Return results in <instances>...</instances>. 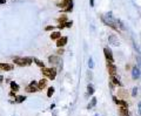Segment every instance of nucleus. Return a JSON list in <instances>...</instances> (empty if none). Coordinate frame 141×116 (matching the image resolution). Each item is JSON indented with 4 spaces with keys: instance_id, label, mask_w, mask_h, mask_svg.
<instances>
[{
    "instance_id": "f257e3e1",
    "label": "nucleus",
    "mask_w": 141,
    "mask_h": 116,
    "mask_svg": "<svg viewBox=\"0 0 141 116\" xmlns=\"http://www.w3.org/2000/svg\"><path fill=\"white\" fill-rule=\"evenodd\" d=\"M101 20H102V22L106 26H108V27L113 28L114 31H119V28H118V19L117 18H114L113 13L112 12H107L105 15H101Z\"/></svg>"
},
{
    "instance_id": "f03ea898",
    "label": "nucleus",
    "mask_w": 141,
    "mask_h": 116,
    "mask_svg": "<svg viewBox=\"0 0 141 116\" xmlns=\"http://www.w3.org/2000/svg\"><path fill=\"white\" fill-rule=\"evenodd\" d=\"M12 61H13L14 65L19 66V67H28V66L32 65V62H33V58H30V56H25V58L13 56Z\"/></svg>"
},
{
    "instance_id": "7ed1b4c3",
    "label": "nucleus",
    "mask_w": 141,
    "mask_h": 116,
    "mask_svg": "<svg viewBox=\"0 0 141 116\" xmlns=\"http://www.w3.org/2000/svg\"><path fill=\"white\" fill-rule=\"evenodd\" d=\"M41 73H42V75L45 76L46 79H48V80H54L57 78L58 70L54 67H48V68L45 67V68H41Z\"/></svg>"
},
{
    "instance_id": "20e7f679",
    "label": "nucleus",
    "mask_w": 141,
    "mask_h": 116,
    "mask_svg": "<svg viewBox=\"0 0 141 116\" xmlns=\"http://www.w3.org/2000/svg\"><path fill=\"white\" fill-rule=\"evenodd\" d=\"M103 55H105V59H106L107 62H110V63H114V56L113 53L108 47L103 48Z\"/></svg>"
},
{
    "instance_id": "39448f33",
    "label": "nucleus",
    "mask_w": 141,
    "mask_h": 116,
    "mask_svg": "<svg viewBox=\"0 0 141 116\" xmlns=\"http://www.w3.org/2000/svg\"><path fill=\"white\" fill-rule=\"evenodd\" d=\"M26 92L27 93H37L39 92V89H38V82L37 81H33L30 82V85L26 87Z\"/></svg>"
},
{
    "instance_id": "423d86ee",
    "label": "nucleus",
    "mask_w": 141,
    "mask_h": 116,
    "mask_svg": "<svg viewBox=\"0 0 141 116\" xmlns=\"http://www.w3.org/2000/svg\"><path fill=\"white\" fill-rule=\"evenodd\" d=\"M106 68H107V70H108V74H109V76L117 75V73H118V68H117V66L114 65V63H110V62H107V63H106Z\"/></svg>"
},
{
    "instance_id": "0eeeda50",
    "label": "nucleus",
    "mask_w": 141,
    "mask_h": 116,
    "mask_svg": "<svg viewBox=\"0 0 141 116\" xmlns=\"http://www.w3.org/2000/svg\"><path fill=\"white\" fill-rule=\"evenodd\" d=\"M67 42H68V38L67 36H61L60 39H58L55 41V45H57L58 48H64L67 45Z\"/></svg>"
},
{
    "instance_id": "6e6552de",
    "label": "nucleus",
    "mask_w": 141,
    "mask_h": 116,
    "mask_svg": "<svg viewBox=\"0 0 141 116\" xmlns=\"http://www.w3.org/2000/svg\"><path fill=\"white\" fill-rule=\"evenodd\" d=\"M13 69H14V65L0 62V70H1V72H11V70H13Z\"/></svg>"
},
{
    "instance_id": "1a4fd4ad",
    "label": "nucleus",
    "mask_w": 141,
    "mask_h": 116,
    "mask_svg": "<svg viewBox=\"0 0 141 116\" xmlns=\"http://www.w3.org/2000/svg\"><path fill=\"white\" fill-rule=\"evenodd\" d=\"M140 76H141V69L139 68L138 66H134L133 69H132V79L133 80H138V79H140Z\"/></svg>"
},
{
    "instance_id": "9d476101",
    "label": "nucleus",
    "mask_w": 141,
    "mask_h": 116,
    "mask_svg": "<svg viewBox=\"0 0 141 116\" xmlns=\"http://www.w3.org/2000/svg\"><path fill=\"white\" fill-rule=\"evenodd\" d=\"M108 44L114 46V47H118V46L120 45V42H119V40H118V38L115 35L110 34V35H108Z\"/></svg>"
},
{
    "instance_id": "9b49d317",
    "label": "nucleus",
    "mask_w": 141,
    "mask_h": 116,
    "mask_svg": "<svg viewBox=\"0 0 141 116\" xmlns=\"http://www.w3.org/2000/svg\"><path fill=\"white\" fill-rule=\"evenodd\" d=\"M113 101H114V103H115L117 106L128 108V103H127V101H125V100H120V99H118L117 96H113Z\"/></svg>"
},
{
    "instance_id": "f8f14e48",
    "label": "nucleus",
    "mask_w": 141,
    "mask_h": 116,
    "mask_svg": "<svg viewBox=\"0 0 141 116\" xmlns=\"http://www.w3.org/2000/svg\"><path fill=\"white\" fill-rule=\"evenodd\" d=\"M48 62H49L51 66L53 67V66L58 65L59 62H60V58H59L58 55H49V56H48Z\"/></svg>"
},
{
    "instance_id": "ddd939ff",
    "label": "nucleus",
    "mask_w": 141,
    "mask_h": 116,
    "mask_svg": "<svg viewBox=\"0 0 141 116\" xmlns=\"http://www.w3.org/2000/svg\"><path fill=\"white\" fill-rule=\"evenodd\" d=\"M46 87H47V79L42 78L41 80H39L38 81V89L39 90H42V89H45Z\"/></svg>"
},
{
    "instance_id": "4468645a",
    "label": "nucleus",
    "mask_w": 141,
    "mask_h": 116,
    "mask_svg": "<svg viewBox=\"0 0 141 116\" xmlns=\"http://www.w3.org/2000/svg\"><path fill=\"white\" fill-rule=\"evenodd\" d=\"M109 80H110V82H112V83H114V86H118V87H122V83H121L120 80H119V79H118L115 75L109 76Z\"/></svg>"
},
{
    "instance_id": "2eb2a0df",
    "label": "nucleus",
    "mask_w": 141,
    "mask_h": 116,
    "mask_svg": "<svg viewBox=\"0 0 141 116\" xmlns=\"http://www.w3.org/2000/svg\"><path fill=\"white\" fill-rule=\"evenodd\" d=\"M61 38V32L60 31H54V32H52V34H51V40H54L57 41L58 39Z\"/></svg>"
},
{
    "instance_id": "dca6fc26",
    "label": "nucleus",
    "mask_w": 141,
    "mask_h": 116,
    "mask_svg": "<svg viewBox=\"0 0 141 116\" xmlns=\"http://www.w3.org/2000/svg\"><path fill=\"white\" fill-rule=\"evenodd\" d=\"M71 3H73V0H62L61 3L57 4V6H58V7H61L62 10H64V8H66V7L68 6Z\"/></svg>"
},
{
    "instance_id": "f3484780",
    "label": "nucleus",
    "mask_w": 141,
    "mask_h": 116,
    "mask_svg": "<svg viewBox=\"0 0 141 116\" xmlns=\"http://www.w3.org/2000/svg\"><path fill=\"white\" fill-rule=\"evenodd\" d=\"M119 114H120V116H131L128 108H125V107H119Z\"/></svg>"
},
{
    "instance_id": "a211bd4d",
    "label": "nucleus",
    "mask_w": 141,
    "mask_h": 116,
    "mask_svg": "<svg viewBox=\"0 0 141 116\" xmlns=\"http://www.w3.org/2000/svg\"><path fill=\"white\" fill-rule=\"evenodd\" d=\"M10 87H11V90H13V92H19V89H20V87H19V85H18L15 81H11L10 82Z\"/></svg>"
},
{
    "instance_id": "6ab92c4d",
    "label": "nucleus",
    "mask_w": 141,
    "mask_h": 116,
    "mask_svg": "<svg viewBox=\"0 0 141 116\" xmlns=\"http://www.w3.org/2000/svg\"><path fill=\"white\" fill-rule=\"evenodd\" d=\"M33 62H34L38 67H40V68H45V63H44V61L39 60L38 58H33Z\"/></svg>"
},
{
    "instance_id": "aec40b11",
    "label": "nucleus",
    "mask_w": 141,
    "mask_h": 116,
    "mask_svg": "<svg viewBox=\"0 0 141 116\" xmlns=\"http://www.w3.org/2000/svg\"><path fill=\"white\" fill-rule=\"evenodd\" d=\"M66 21H68V18H67L66 14H61V15L58 18V24H65Z\"/></svg>"
},
{
    "instance_id": "412c9836",
    "label": "nucleus",
    "mask_w": 141,
    "mask_h": 116,
    "mask_svg": "<svg viewBox=\"0 0 141 116\" xmlns=\"http://www.w3.org/2000/svg\"><path fill=\"white\" fill-rule=\"evenodd\" d=\"M26 100V96L24 95H17V97L14 99V102L15 103H22Z\"/></svg>"
},
{
    "instance_id": "4be33fe9",
    "label": "nucleus",
    "mask_w": 141,
    "mask_h": 116,
    "mask_svg": "<svg viewBox=\"0 0 141 116\" xmlns=\"http://www.w3.org/2000/svg\"><path fill=\"white\" fill-rule=\"evenodd\" d=\"M96 106V97H92V100H91L90 104L87 106V109H92L93 107Z\"/></svg>"
},
{
    "instance_id": "5701e85b",
    "label": "nucleus",
    "mask_w": 141,
    "mask_h": 116,
    "mask_svg": "<svg viewBox=\"0 0 141 116\" xmlns=\"http://www.w3.org/2000/svg\"><path fill=\"white\" fill-rule=\"evenodd\" d=\"M87 94L88 95H93L94 94V87L92 83H90V85L87 86Z\"/></svg>"
},
{
    "instance_id": "b1692460",
    "label": "nucleus",
    "mask_w": 141,
    "mask_h": 116,
    "mask_svg": "<svg viewBox=\"0 0 141 116\" xmlns=\"http://www.w3.org/2000/svg\"><path fill=\"white\" fill-rule=\"evenodd\" d=\"M54 92H55L54 87H48V89H47V97H52V95L54 94Z\"/></svg>"
},
{
    "instance_id": "393cba45",
    "label": "nucleus",
    "mask_w": 141,
    "mask_h": 116,
    "mask_svg": "<svg viewBox=\"0 0 141 116\" xmlns=\"http://www.w3.org/2000/svg\"><path fill=\"white\" fill-rule=\"evenodd\" d=\"M88 67H90V69L94 68V61L92 58H90V60H88Z\"/></svg>"
},
{
    "instance_id": "a878e982",
    "label": "nucleus",
    "mask_w": 141,
    "mask_h": 116,
    "mask_svg": "<svg viewBox=\"0 0 141 116\" xmlns=\"http://www.w3.org/2000/svg\"><path fill=\"white\" fill-rule=\"evenodd\" d=\"M53 29H55V26H53V25H49V26H46V27H45V31L46 32L53 31Z\"/></svg>"
},
{
    "instance_id": "bb28decb",
    "label": "nucleus",
    "mask_w": 141,
    "mask_h": 116,
    "mask_svg": "<svg viewBox=\"0 0 141 116\" xmlns=\"http://www.w3.org/2000/svg\"><path fill=\"white\" fill-rule=\"evenodd\" d=\"M72 26H73V21H66V22H65V27L66 28H71V27H72Z\"/></svg>"
},
{
    "instance_id": "cd10ccee",
    "label": "nucleus",
    "mask_w": 141,
    "mask_h": 116,
    "mask_svg": "<svg viewBox=\"0 0 141 116\" xmlns=\"http://www.w3.org/2000/svg\"><path fill=\"white\" fill-rule=\"evenodd\" d=\"M136 94H138V88H136V87H133V90H132V96H133V97H136Z\"/></svg>"
},
{
    "instance_id": "c85d7f7f",
    "label": "nucleus",
    "mask_w": 141,
    "mask_h": 116,
    "mask_svg": "<svg viewBox=\"0 0 141 116\" xmlns=\"http://www.w3.org/2000/svg\"><path fill=\"white\" fill-rule=\"evenodd\" d=\"M8 95H10L11 97H14V99L17 97V94H15V92H13V90H11V92H10V94H8Z\"/></svg>"
},
{
    "instance_id": "c756f323",
    "label": "nucleus",
    "mask_w": 141,
    "mask_h": 116,
    "mask_svg": "<svg viewBox=\"0 0 141 116\" xmlns=\"http://www.w3.org/2000/svg\"><path fill=\"white\" fill-rule=\"evenodd\" d=\"M65 53V49H62V48H60L58 51V55H61V54H64Z\"/></svg>"
},
{
    "instance_id": "7c9ffc66",
    "label": "nucleus",
    "mask_w": 141,
    "mask_h": 116,
    "mask_svg": "<svg viewBox=\"0 0 141 116\" xmlns=\"http://www.w3.org/2000/svg\"><path fill=\"white\" fill-rule=\"evenodd\" d=\"M138 111H139V115L141 116V102L138 104Z\"/></svg>"
},
{
    "instance_id": "2f4dec72",
    "label": "nucleus",
    "mask_w": 141,
    "mask_h": 116,
    "mask_svg": "<svg viewBox=\"0 0 141 116\" xmlns=\"http://www.w3.org/2000/svg\"><path fill=\"white\" fill-rule=\"evenodd\" d=\"M94 3H95V0H90V5H91V7H94Z\"/></svg>"
},
{
    "instance_id": "473e14b6",
    "label": "nucleus",
    "mask_w": 141,
    "mask_h": 116,
    "mask_svg": "<svg viewBox=\"0 0 141 116\" xmlns=\"http://www.w3.org/2000/svg\"><path fill=\"white\" fill-rule=\"evenodd\" d=\"M109 87H110V90H113L114 89V83H112L110 81H109Z\"/></svg>"
},
{
    "instance_id": "72a5a7b5",
    "label": "nucleus",
    "mask_w": 141,
    "mask_h": 116,
    "mask_svg": "<svg viewBox=\"0 0 141 116\" xmlns=\"http://www.w3.org/2000/svg\"><path fill=\"white\" fill-rule=\"evenodd\" d=\"M4 80H5V79H4V76H3V75H0V85H1V83L4 82Z\"/></svg>"
},
{
    "instance_id": "f704fd0d",
    "label": "nucleus",
    "mask_w": 141,
    "mask_h": 116,
    "mask_svg": "<svg viewBox=\"0 0 141 116\" xmlns=\"http://www.w3.org/2000/svg\"><path fill=\"white\" fill-rule=\"evenodd\" d=\"M54 108H55V104H54V103H52V104H51V107H49V109H54Z\"/></svg>"
},
{
    "instance_id": "c9c22d12",
    "label": "nucleus",
    "mask_w": 141,
    "mask_h": 116,
    "mask_svg": "<svg viewBox=\"0 0 141 116\" xmlns=\"http://www.w3.org/2000/svg\"><path fill=\"white\" fill-rule=\"evenodd\" d=\"M4 4H6V0H0V5H4Z\"/></svg>"
},
{
    "instance_id": "e433bc0d",
    "label": "nucleus",
    "mask_w": 141,
    "mask_h": 116,
    "mask_svg": "<svg viewBox=\"0 0 141 116\" xmlns=\"http://www.w3.org/2000/svg\"><path fill=\"white\" fill-rule=\"evenodd\" d=\"M95 116H98V115H95Z\"/></svg>"
},
{
    "instance_id": "4c0bfd02",
    "label": "nucleus",
    "mask_w": 141,
    "mask_h": 116,
    "mask_svg": "<svg viewBox=\"0 0 141 116\" xmlns=\"http://www.w3.org/2000/svg\"><path fill=\"white\" fill-rule=\"evenodd\" d=\"M140 79H141V76H140Z\"/></svg>"
}]
</instances>
